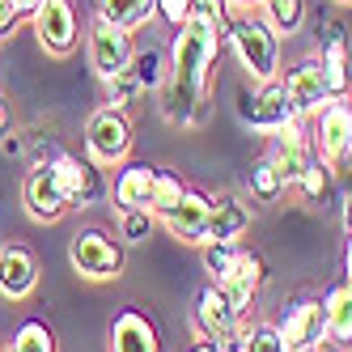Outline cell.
<instances>
[{"mask_svg": "<svg viewBox=\"0 0 352 352\" xmlns=\"http://www.w3.org/2000/svg\"><path fill=\"white\" fill-rule=\"evenodd\" d=\"M225 34H230V5L225 0H195L191 21L170 38V77L157 94L166 123L199 128L208 119Z\"/></svg>", "mask_w": 352, "mask_h": 352, "instance_id": "cell-1", "label": "cell"}, {"mask_svg": "<svg viewBox=\"0 0 352 352\" xmlns=\"http://www.w3.org/2000/svg\"><path fill=\"white\" fill-rule=\"evenodd\" d=\"M225 43H230V52L238 56L242 72L255 85L280 77V34L267 26V17L259 9L230 17V34H225Z\"/></svg>", "mask_w": 352, "mask_h": 352, "instance_id": "cell-2", "label": "cell"}, {"mask_svg": "<svg viewBox=\"0 0 352 352\" xmlns=\"http://www.w3.org/2000/svg\"><path fill=\"white\" fill-rule=\"evenodd\" d=\"M68 263L89 285L119 280L123 267H128V242L102 230V225H89V230H77L68 238Z\"/></svg>", "mask_w": 352, "mask_h": 352, "instance_id": "cell-3", "label": "cell"}, {"mask_svg": "<svg viewBox=\"0 0 352 352\" xmlns=\"http://www.w3.org/2000/svg\"><path fill=\"white\" fill-rule=\"evenodd\" d=\"M85 157L94 166H102V170H119L123 162L132 157V144H136V128H132V119L128 111H115V107H98L89 111L85 119Z\"/></svg>", "mask_w": 352, "mask_h": 352, "instance_id": "cell-4", "label": "cell"}, {"mask_svg": "<svg viewBox=\"0 0 352 352\" xmlns=\"http://www.w3.org/2000/svg\"><path fill=\"white\" fill-rule=\"evenodd\" d=\"M242 314H238V306L230 301V293H225L217 280H208V285H199L195 289V297H191V331L199 336V340H212V344H221L225 352H238V331H242Z\"/></svg>", "mask_w": 352, "mask_h": 352, "instance_id": "cell-5", "label": "cell"}, {"mask_svg": "<svg viewBox=\"0 0 352 352\" xmlns=\"http://www.w3.org/2000/svg\"><path fill=\"white\" fill-rule=\"evenodd\" d=\"M310 136H314V153L336 174H348L352 170V98H331L310 119Z\"/></svg>", "mask_w": 352, "mask_h": 352, "instance_id": "cell-6", "label": "cell"}, {"mask_svg": "<svg viewBox=\"0 0 352 352\" xmlns=\"http://www.w3.org/2000/svg\"><path fill=\"white\" fill-rule=\"evenodd\" d=\"M47 170L56 174V183L64 191V199L72 204V212H81V208H94L98 199H102L111 187L102 179V166H94L89 157L81 153H68V148H60V153L47 162Z\"/></svg>", "mask_w": 352, "mask_h": 352, "instance_id": "cell-7", "label": "cell"}, {"mask_svg": "<svg viewBox=\"0 0 352 352\" xmlns=\"http://www.w3.org/2000/svg\"><path fill=\"white\" fill-rule=\"evenodd\" d=\"M30 30L52 60H68L81 47V17L72 0H43V9L30 17Z\"/></svg>", "mask_w": 352, "mask_h": 352, "instance_id": "cell-8", "label": "cell"}, {"mask_svg": "<svg viewBox=\"0 0 352 352\" xmlns=\"http://www.w3.org/2000/svg\"><path fill=\"white\" fill-rule=\"evenodd\" d=\"M85 52H89V68L98 72V81H111L115 72L132 68V60H136V38L94 13L89 30H85Z\"/></svg>", "mask_w": 352, "mask_h": 352, "instance_id": "cell-9", "label": "cell"}, {"mask_svg": "<svg viewBox=\"0 0 352 352\" xmlns=\"http://www.w3.org/2000/svg\"><path fill=\"white\" fill-rule=\"evenodd\" d=\"M238 119L246 123L250 132H267V136L280 132L289 119H297L289 94H285V85H280V77H276V81H263V85H255V89H242V94H238Z\"/></svg>", "mask_w": 352, "mask_h": 352, "instance_id": "cell-10", "label": "cell"}, {"mask_svg": "<svg viewBox=\"0 0 352 352\" xmlns=\"http://www.w3.org/2000/svg\"><path fill=\"white\" fill-rule=\"evenodd\" d=\"M276 327H280L289 352H318L322 344H331V336H327V301L322 297H297L280 314Z\"/></svg>", "mask_w": 352, "mask_h": 352, "instance_id": "cell-11", "label": "cell"}, {"mask_svg": "<svg viewBox=\"0 0 352 352\" xmlns=\"http://www.w3.org/2000/svg\"><path fill=\"white\" fill-rule=\"evenodd\" d=\"M267 157L276 162V170L285 174V187L293 191L301 183L306 166L314 162V136H310V119H289L280 132H272Z\"/></svg>", "mask_w": 352, "mask_h": 352, "instance_id": "cell-12", "label": "cell"}, {"mask_svg": "<svg viewBox=\"0 0 352 352\" xmlns=\"http://www.w3.org/2000/svg\"><path fill=\"white\" fill-rule=\"evenodd\" d=\"M318 68H322V81L331 98H348L352 94V47H348V30L344 21H322V34H318Z\"/></svg>", "mask_w": 352, "mask_h": 352, "instance_id": "cell-13", "label": "cell"}, {"mask_svg": "<svg viewBox=\"0 0 352 352\" xmlns=\"http://www.w3.org/2000/svg\"><path fill=\"white\" fill-rule=\"evenodd\" d=\"M280 85H285V94H289L297 119H314L327 102H331L327 81H322V68H318V56H301L297 64H289L285 77H280Z\"/></svg>", "mask_w": 352, "mask_h": 352, "instance_id": "cell-14", "label": "cell"}, {"mask_svg": "<svg viewBox=\"0 0 352 352\" xmlns=\"http://www.w3.org/2000/svg\"><path fill=\"white\" fill-rule=\"evenodd\" d=\"M267 285V259L259 255L255 246H246V242H238V255H234V267H230V276L221 280V289L230 293V301L238 306V314L246 318L250 310H255V297H259V289Z\"/></svg>", "mask_w": 352, "mask_h": 352, "instance_id": "cell-15", "label": "cell"}, {"mask_svg": "<svg viewBox=\"0 0 352 352\" xmlns=\"http://www.w3.org/2000/svg\"><path fill=\"white\" fill-rule=\"evenodd\" d=\"M21 204H26V217L38 221V225H56V221H64L72 212V204L64 199L56 174L47 166H30L26 183H21Z\"/></svg>", "mask_w": 352, "mask_h": 352, "instance_id": "cell-16", "label": "cell"}, {"mask_svg": "<svg viewBox=\"0 0 352 352\" xmlns=\"http://www.w3.org/2000/svg\"><path fill=\"white\" fill-rule=\"evenodd\" d=\"M34 289H38V255L26 242H5L0 246V297L26 301Z\"/></svg>", "mask_w": 352, "mask_h": 352, "instance_id": "cell-17", "label": "cell"}, {"mask_svg": "<svg viewBox=\"0 0 352 352\" xmlns=\"http://www.w3.org/2000/svg\"><path fill=\"white\" fill-rule=\"evenodd\" d=\"M162 225L170 230V238H179L183 246H204L208 242V225H212V195L199 191V187H187L183 204L170 217H162Z\"/></svg>", "mask_w": 352, "mask_h": 352, "instance_id": "cell-18", "label": "cell"}, {"mask_svg": "<svg viewBox=\"0 0 352 352\" xmlns=\"http://www.w3.org/2000/svg\"><path fill=\"white\" fill-rule=\"evenodd\" d=\"M153 179H157V166L153 162H123L115 170V183H111V204L115 212H132V208H148L153 199Z\"/></svg>", "mask_w": 352, "mask_h": 352, "instance_id": "cell-19", "label": "cell"}, {"mask_svg": "<svg viewBox=\"0 0 352 352\" xmlns=\"http://www.w3.org/2000/svg\"><path fill=\"white\" fill-rule=\"evenodd\" d=\"M111 352H162V331L157 322L140 310H119L111 318Z\"/></svg>", "mask_w": 352, "mask_h": 352, "instance_id": "cell-20", "label": "cell"}, {"mask_svg": "<svg viewBox=\"0 0 352 352\" xmlns=\"http://www.w3.org/2000/svg\"><path fill=\"white\" fill-rule=\"evenodd\" d=\"M255 208L246 204L238 191H217L212 195V225H208V242H242Z\"/></svg>", "mask_w": 352, "mask_h": 352, "instance_id": "cell-21", "label": "cell"}, {"mask_svg": "<svg viewBox=\"0 0 352 352\" xmlns=\"http://www.w3.org/2000/svg\"><path fill=\"white\" fill-rule=\"evenodd\" d=\"M322 301H327V336L336 348L352 352V280H340Z\"/></svg>", "mask_w": 352, "mask_h": 352, "instance_id": "cell-22", "label": "cell"}, {"mask_svg": "<svg viewBox=\"0 0 352 352\" xmlns=\"http://www.w3.org/2000/svg\"><path fill=\"white\" fill-rule=\"evenodd\" d=\"M94 9L102 21H111V26L128 30V34L144 30L153 21V0H94Z\"/></svg>", "mask_w": 352, "mask_h": 352, "instance_id": "cell-23", "label": "cell"}, {"mask_svg": "<svg viewBox=\"0 0 352 352\" xmlns=\"http://www.w3.org/2000/svg\"><path fill=\"white\" fill-rule=\"evenodd\" d=\"M289 187H285V174L276 170V162L263 153V157H255L250 162V170H246V195L255 199V204H276Z\"/></svg>", "mask_w": 352, "mask_h": 352, "instance_id": "cell-24", "label": "cell"}, {"mask_svg": "<svg viewBox=\"0 0 352 352\" xmlns=\"http://www.w3.org/2000/svg\"><path fill=\"white\" fill-rule=\"evenodd\" d=\"M187 187H191V183H183V174H179V170H166V166H157V179H153V199H148V212H153L157 221H162V217H170L174 208L183 204Z\"/></svg>", "mask_w": 352, "mask_h": 352, "instance_id": "cell-25", "label": "cell"}, {"mask_svg": "<svg viewBox=\"0 0 352 352\" xmlns=\"http://www.w3.org/2000/svg\"><path fill=\"white\" fill-rule=\"evenodd\" d=\"M5 352H60V344L47 318H21Z\"/></svg>", "mask_w": 352, "mask_h": 352, "instance_id": "cell-26", "label": "cell"}, {"mask_svg": "<svg viewBox=\"0 0 352 352\" xmlns=\"http://www.w3.org/2000/svg\"><path fill=\"white\" fill-rule=\"evenodd\" d=\"M259 13L267 17V26H272L276 34L289 38V34L301 30V21H306V0H263Z\"/></svg>", "mask_w": 352, "mask_h": 352, "instance_id": "cell-27", "label": "cell"}, {"mask_svg": "<svg viewBox=\"0 0 352 352\" xmlns=\"http://www.w3.org/2000/svg\"><path fill=\"white\" fill-rule=\"evenodd\" d=\"M297 191L306 195L310 204H318V208H322L327 199L336 195V170H331V166H327V162H322V157L314 153V162L306 166V174H301V183H297Z\"/></svg>", "mask_w": 352, "mask_h": 352, "instance_id": "cell-28", "label": "cell"}, {"mask_svg": "<svg viewBox=\"0 0 352 352\" xmlns=\"http://www.w3.org/2000/svg\"><path fill=\"white\" fill-rule=\"evenodd\" d=\"M238 352H289V344L276 322H242Z\"/></svg>", "mask_w": 352, "mask_h": 352, "instance_id": "cell-29", "label": "cell"}, {"mask_svg": "<svg viewBox=\"0 0 352 352\" xmlns=\"http://www.w3.org/2000/svg\"><path fill=\"white\" fill-rule=\"evenodd\" d=\"M132 72L140 77V85H144V94L148 89H157L162 94V85H166V77H170V56H162L157 47H136V60H132Z\"/></svg>", "mask_w": 352, "mask_h": 352, "instance_id": "cell-30", "label": "cell"}, {"mask_svg": "<svg viewBox=\"0 0 352 352\" xmlns=\"http://www.w3.org/2000/svg\"><path fill=\"white\" fill-rule=\"evenodd\" d=\"M140 94H144V85H140V77L132 68H123V72H115L111 81H102V98H107V107H115V111H128Z\"/></svg>", "mask_w": 352, "mask_h": 352, "instance_id": "cell-31", "label": "cell"}, {"mask_svg": "<svg viewBox=\"0 0 352 352\" xmlns=\"http://www.w3.org/2000/svg\"><path fill=\"white\" fill-rule=\"evenodd\" d=\"M234 255H238V242H204L199 246V259H204V272H208V280H225L234 267Z\"/></svg>", "mask_w": 352, "mask_h": 352, "instance_id": "cell-32", "label": "cell"}, {"mask_svg": "<svg viewBox=\"0 0 352 352\" xmlns=\"http://www.w3.org/2000/svg\"><path fill=\"white\" fill-rule=\"evenodd\" d=\"M153 225H157V217L148 212V208H132V212H119V238L128 242V246H136V242H144L148 234H153Z\"/></svg>", "mask_w": 352, "mask_h": 352, "instance_id": "cell-33", "label": "cell"}, {"mask_svg": "<svg viewBox=\"0 0 352 352\" xmlns=\"http://www.w3.org/2000/svg\"><path fill=\"white\" fill-rule=\"evenodd\" d=\"M191 9H195V0H153V21H162L170 34H179L191 21Z\"/></svg>", "mask_w": 352, "mask_h": 352, "instance_id": "cell-34", "label": "cell"}, {"mask_svg": "<svg viewBox=\"0 0 352 352\" xmlns=\"http://www.w3.org/2000/svg\"><path fill=\"white\" fill-rule=\"evenodd\" d=\"M13 132H17V111H13V98H9V94H0V144H5Z\"/></svg>", "mask_w": 352, "mask_h": 352, "instance_id": "cell-35", "label": "cell"}, {"mask_svg": "<svg viewBox=\"0 0 352 352\" xmlns=\"http://www.w3.org/2000/svg\"><path fill=\"white\" fill-rule=\"evenodd\" d=\"M21 21H26V17L17 13V5H13V0H0V38H9V34L21 26Z\"/></svg>", "mask_w": 352, "mask_h": 352, "instance_id": "cell-36", "label": "cell"}, {"mask_svg": "<svg viewBox=\"0 0 352 352\" xmlns=\"http://www.w3.org/2000/svg\"><path fill=\"white\" fill-rule=\"evenodd\" d=\"M340 204H344V208H340V225H344V234H352V191L340 199Z\"/></svg>", "mask_w": 352, "mask_h": 352, "instance_id": "cell-37", "label": "cell"}, {"mask_svg": "<svg viewBox=\"0 0 352 352\" xmlns=\"http://www.w3.org/2000/svg\"><path fill=\"white\" fill-rule=\"evenodd\" d=\"M13 5H17V13H21V17L30 21V17H34V13L43 9V0H13Z\"/></svg>", "mask_w": 352, "mask_h": 352, "instance_id": "cell-38", "label": "cell"}, {"mask_svg": "<svg viewBox=\"0 0 352 352\" xmlns=\"http://www.w3.org/2000/svg\"><path fill=\"white\" fill-rule=\"evenodd\" d=\"M225 5H230V9H238V13H255V9L263 5V0H225Z\"/></svg>", "mask_w": 352, "mask_h": 352, "instance_id": "cell-39", "label": "cell"}, {"mask_svg": "<svg viewBox=\"0 0 352 352\" xmlns=\"http://www.w3.org/2000/svg\"><path fill=\"white\" fill-rule=\"evenodd\" d=\"M187 352H225V348H221V344H212V340H195Z\"/></svg>", "mask_w": 352, "mask_h": 352, "instance_id": "cell-40", "label": "cell"}, {"mask_svg": "<svg viewBox=\"0 0 352 352\" xmlns=\"http://www.w3.org/2000/svg\"><path fill=\"white\" fill-rule=\"evenodd\" d=\"M344 280H352V234H348V250H344Z\"/></svg>", "mask_w": 352, "mask_h": 352, "instance_id": "cell-41", "label": "cell"}, {"mask_svg": "<svg viewBox=\"0 0 352 352\" xmlns=\"http://www.w3.org/2000/svg\"><path fill=\"white\" fill-rule=\"evenodd\" d=\"M0 352H5V348H0Z\"/></svg>", "mask_w": 352, "mask_h": 352, "instance_id": "cell-42", "label": "cell"}, {"mask_svg": "<svg viewBox=\"0 0 352 352\" xmlns=\"http://www.w3.org/2000/svg\"><path fill=\"white\" fill-rule=\"evenodd\" d=\"M348 98H352V94H348Z\"/></svg>", "mask_w": 352, "mask_h": 352, "instance_id": "cell-43", "label": "cell"}]
</instances>
